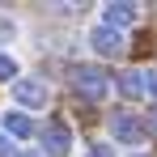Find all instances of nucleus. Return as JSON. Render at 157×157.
I'll list each match as a JSON object with an SVG mask.
<instances>
[{
    "label": "nucleus",
    "mask_w": 157,
    "mask_h": 157,
    "mask_svg": "<svg viewBox=\"0 0 157 157\" xmlns=\"http://www.w3.org/2000/svg\"><path fill=\"white\" fill-rule=\"evenodd\" d=\"M38 140H43V149H47L51 157H64L68 149H72V132H68L64 119H47V123L38 128Z\"/></svg>",
    "instance_id": "obj_1"
},
{
    "label": "nucleus",
    "mask_w": 157,
    "mask_h": 157,
    "mask_svg": "<svg viewBox=\"0 0 157 157\" xmlns=\"http://www.w3.org/2000/svg\"><path fill=\"white\" fill-rule=\"evenodd\" d=\"M13 102L26 106V110L47 106V81H38V77H17V81H13Z\"/></svg>",
    "instance_id": "obj_2"
},
{
    "label": "nucleus",
    "mask_w": 157,
    "mask_h": 157,
    "mask_svg": "<svg viewBox=\"0 0 157 157\" xmlns=\"http://www.w3.org/2000/svg\"><path fill=\"white\" fill-rule=\"evenodd\" d=\"M110 136H115L119 144H140V140H144V123H140V115H132V110H115V115H110Z\"/></svg>",
    "instance_id": "obj_3"
},
{
    "label": "nucleus",
    "mask_w": 157,
    "mask_h": 157,
    "mask_svg": "<svg viewBox=\"0 0 157 157\" xmlns=\"http://www.w3.org/2000/svg\"><path fill=\"white\" fill-rule=\"evenodd\" d=\"M72 89L85 94L89 102H98V98L106 94V72H102V68H94V64H81L77 72H72Z\"/></svg>",
    "instance_id": "obj_4"
},
{
    "label": "nucleus",
    "mask_w": 157,
    "mask_h": 157,
    "mask_svg": "<svg viewBox=\"0 0 157 157\" xmlns=\"http://www.w3.org/2000/svg\"><path fill=\"white\" fill-rule=\"evenodd\" d=\"M89 47H94L98 55H123V47H128V43H123V30H106V26H98L94 34H89Z\"/></svg>",
    "instance_id": "obj_5"
},
{
    "label": "nucleus",
    "mask_w": 157,
    "mask_h": 157,
    "mask_svg": "<svg viewBox=\"0 0 157 157\" xmlns=\"http://www.w3.org/2000/svg\"><path fill=\"white\" fill-rule=\"evenodd\" d=\"M136 4H128V0H119V4H106L102 9V17H106V30H123V26H132L136 21Z\"/></svg>",
    "instance_id": "obj_6"
},
{
    "label": "nucleus",
    "mask_w": 157,
    "mask_h": 157,
    "mask_svg": "<svg viewBox=\"0 0 157 157\" xmlns=\"http://www.w3.org/2000/svg\"><path fill=\"white\" fill-rule=\"evenodd\" d=\"M4 132H9L13 140H30L38 128H34V119H30V115H21V110H9V115H4Z\"/></svg>",
    "instance_id": "obj_7"
},
{
    "label": "nucleus",
    "mask_w": 157,
    "mask_h": 157,
    "mask_svg": "<svg viewBox=\"0 0 157 157\" xmlns=\"http://www.w3.org/2000/svg\"><path fill=\"white\" fill-rule=\"evenodd\" d=\"M119 94H123V98H140V94H144V81H140V72H136V68H128V72H119Z\"/></svg>",
    "instance_id": "obj_8"
},
{
    "label": "nucleus",
    "mask_w": 157,
    "mask_h": 157,
    "mask_svg": "<svg viewBox=\"0 0 157 157\" xmlns=\"http://www.w3.org/2000/svg\"><path fill=\"white\" fill-rule=\"evenodd\" d=\"M0 81H9V85L17 81V59H13V55H4V51H0Z\"/></svg>",
    "instance_id": "obj_9"
},
{
    "label": "nucleus",
    "mask_w": 157,
    "mask_h": 157,
    "mask_svg": "<svg viewBox=\"0 0 157 157\" xmlns=\"http://www.w3.org/2000/svg\"><path fill=\"white\" fill-rule=\"evenodd\" d=\"M140 81H144V94L157 98V72H140Z\"/></svg>",
    "instance_id": "obj_10"
},
{
    "label": "nucleus",
    "mask_w": 157,
    "mask_h": 157,
    "mask_svg": "<svg viewBox=\"0 0 157 157\" xmlns=\"http://www.w3.org/2000/svg\"><path fill=\"white\" fill-rule=\"evenodd\" d=\"M140 123H144V132H153V136H157V106L149 110V119H140Z\"/></svg>",
    "instance_id": "obj_11"
},
{
    "label": "nucleus",
    "mask_w": 157,
    "mask_h": 157,
    "mask_svg": "<svg viewBox=\"0 0 157 157\" xmlns=\"http://www.w3.org/2000/svg\"><path fill=\"white\" fill-rule=\"evenodd\" d=\"M89 157H115V153H110L106 144H89Z\"/></svg>",
    "instance_id": "obj_12"
},
{
    "label": "nucleus",
    "mask_w": 157,
    "mask_h": 157,
    "mask_svg": "<svg viewBox=\"0 0 157 157\" xmlns=\"http://www.w3.org/2000/svg\"><path fill=\"white\" fill-rule=\"evenodd\" d=\"M0 157H17V153H13V144H9V140H0Z\"/></svg>",
    "instance_id": "obj_13"
},
{
    "label": "nucleus",
    "mask_w": 157,
    "mask_h": 157,
    "mask_svg": "<svg viewBox=\"0 0 157 157\" xmlns=\"http://www.w3.org/2000/svg\"><path fill=\"white\" fill-rule=\"evenodd\" d=\"M21 157H38V153H21Z\"/></svg>",
    "instance_id": "obj_14"
},
{
    "label": "nucleus",
    "mask_w": 157,
    "mask_h": 157,
    "mask_svg": "<svg viewBox=\"0 0 157 157\" xmlns=\"http://www.w3.org/2000/svg\"><path fill=\"white\" fill-rule=\"evenodd\" d=\"M136 157H144V153H136Z\"/></svg>",
    "instance_id": "obj_15"
}]
</instances>
